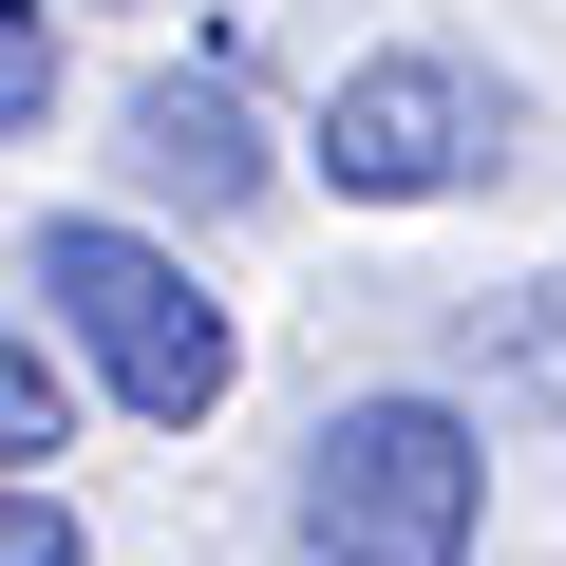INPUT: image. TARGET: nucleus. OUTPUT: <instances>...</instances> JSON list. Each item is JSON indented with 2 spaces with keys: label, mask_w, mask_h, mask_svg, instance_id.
I'll list each match as a JSON object with an SVG mask.
<instances>
[{
  "label": "nucleus",
  "mask_w": 566,
  "mask_h": 566,
  "mask_svg": "<svg viewBox=\"0 0 566 566\" xmlns=\"http://www.w3.org/2000/svg\"><path fill=\"white\" fill-rule=\"evenodd\" d=\"M114 170H133L151 208H189V227L264 208V133H245V95H227V76H133V114H114Z\"/></svg>",
  "instance_id": "20e7f679"
},
{
  "label": "nucleus",
  "mask_w": 566,
  "mask_h": 566,
  "mask_svg": "<svg viewBox=\"0 0 566 566\" xmlns=\"http://www.w3.org/2000/svg\"><path fill=\"white\" fill-rule=\"evenodd\" d=\"M57 434H76V397H57V340H39V322H0V472H39Z\"/></svg>",
  "instance_id": "39448f33"
},
{
  "label": "nucleus",
  "mask_w": 566,
  "mask_h": 566,
  "mask_svg": "<svg viewBox=\"0 0 566 566\" xmlns=\"http://www.w3.org/2000/svg\"><path fill=\"white\" fill-rule=\"evenodd\" d=\"M20 303H39V340H76V359L114 378V416H151V434H208L227 378H245V322L208 303L151 227H114V208H57V227L20 245Z\"/></svg>",
  "instance_id": "f257e3e1"
},
{
  "label": "nucleus",
  "mask_w": 566,
  "mask_h": 566,
  "mask_svg": "<svg viewBox=\"0 0 566 566\" xmlns=\"http://www.w3.org/2000/svg\"><path fill=\"white\" fill-rule=\"evenodd\" d=\"M0 566H95V547H76V510H57L39 472H0Z\"/></svg>",
  "instance_id": "0eeeda50"
},
{
  "label": "nucleus",
  "mask_w": 566,
  "mask_h": 566,
  "mask_svg": "<svg viewBox=\"0 0 566 566\" xmlns=\"http://www.w3.org/2000/svg\"><path fill=\"white\" fill-rule=\"evenodd\" d=\"M491 151H510V76H472V57H359L322 95V189L340 208H434Z\"/></svg>",
  "instance_id": "7ed1b4c3"
},
{
  "label": "nucleus",
  "mask_w": 566,
  "mask_h": 566,
  "mask_svg": "<svg viewBox=\"0 0 566 566\" xmlns=\"http://www.w3.org/2000/svg\"><path fill=\"white\" fill-rule=\"evenodd\" d=\"M39 114H57V20L0 0V133H39Z\"/></svg>",
  "instance_id": "423d86ee"
},
{
  "label": "nucleus",
  "mask_w": 566,
  "mask_h": 566,
  "mask_svg": "<svg viewBox=\"0 0 566 566\" xmlns=\"http://www.w3.org/2000/svg\"><path fill=\"white\" fill-rule=\"evenodd\" d=\"M472 510H491V453L453 397H340L303 434V547L322 566H472Z\"/></svg>",
  "instance_id": "f03ea898"
}]
</instances>
